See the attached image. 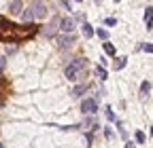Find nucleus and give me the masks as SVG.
I'll return each mask as SVG.
<instances>
[{"instance_id":"17","label":"nucleus","mask_w":153,"mask_h":148,"mask_svg":"<svg viewBox=\"0 0 153 148\" xmlns=\"http://www.w3.org/2000/svg\"><path fill=\"white\" fill-rule=\"evenodd\" d=\"M96 34H98L102 40H106V38H108V32H106L104 28H98V30H96Z\"/></svg>"},{"instance_id":"7","label":"nucleus","mask_w":153,"mask_h":148,"mask_svg":"<svg viewBox=\"0 0 153 148\" xmlns=\"http://www.w3.org/2000/svg\"><path fill=\"white\" fill-rule=\"evenodd\" d=\"M60 45H62L64 49L72 47V45H74V36H72V34H66V32H64V34L60 36Z\"/></svg>"},{"instance_id":"6","label":"nucleus","mask_w":153,"mask_h":148,"mask_svg":"<svg viewBox=\"0 0 153 148\" xmlns=\"http://www.w3.org/2000/svg\"><path fill=\"white\" fill-rule=\"evenodd\" d=\"M76 28V23H74V19L72 17H64V19L60 21V30L62 32H66V34H72V30Z\"/></svg>"},{"instance_id":"24","label":"nucleus","mask_w":153,"mask_h":148,"mask_svg":"<svg viewBox=\"0 0 153 148\" xmlns=\"http://www.w3.org/2000/svg\"><path fill=\"white\" fill-rule=\"evenodd\" d=\"M104 136H106V140H111V138H113V131H111V129H108V127L104 129Z\"/></svg>"},{"instance_id":"26","label":"nucleus","mask_w":153,"mask_h":148,"mask_svg":"<svg viewBox=\"0 0 153 148\" xmlns=\"http://www.w3.org/2000/svg\"><path fill=\"white\" fill-rule=\"evenodd\" d=\"M115 2H119V0H115Z\"/></svg>"},{"instance_id":"21","label":"nucleus","mask_w":153,"mask_h":148,"mask_svg":"<svg viewBox=\"0 0 153 148\" xmlns=\"http://www.w3.org/2000/svg\"><path fill=\"white\" fill-rule=\"evenodd\" d=\"M104 23H106V26H115V23H117V19H115V17H106Z\"/></svg>"},{"instance_id":"3","label":"nucleus","mask_w":153,"mask_h":148,"mask_svg":"<svg viewBox=\"0 0 153 148\" xmlns=\"http://www.w3.org/2000/svg\"><path fill=\"white\" fill-rule=\"evenodd\" d=\"M81 112H83V114H87V116H91V114L98 112V97L83 100V102H81Z\"/></svg>"},{"instance_id":"18","label":"nucleus","mask_w":153,"mask_h":148,"mask_svg":"<svg viewBox=\"0 0 153 148\" xmlns=\"http://www.w3.org/2000/svg\"><path fill=\"white\" fill-rule=\"evenodd\" d=\"M136 142H138V144H145V142H147V136H145L143 131H136Z\"/></svg>"},{"instance_id":"9","label":"nucleus","mask_w":153,"mask_h":148,"mask_svg":"<svg viewBox=\"0 0 153 148\" xmlns=\"http://www.w3.org/2000/svg\"><path fill=\"white\" fill-rule=\"evenodd\" d=\"M145 26H147V30H153V7H149L145 11Z\"/></svg>"},{"instance_id":"11","label":"nucleus","mask_w":153,"mask_h":148,"mask_svg":"<svg viewBox=\"0 0 153 148\" xmlns=\"http://www.w3.org/2000/svg\"><path fill=\"white\" fill-rule=\"evenodd\" d=\"M22 19H24V23H30V21L34 19V11H32V7H30V9H26V11L22 13Z\"/></svg>"},{"instance_id":"4","label":"nucleus","mask_w":153,"mask_h":148,"mask_svg":"<svg viewBox=\"0 0 153 148\" xmlns=\"http://www.w3.org/2000/svg\"><path fill=\"white\" fill-rule=\"evenodd\" d=\"M60 21H62L60 17H53V19H51V21H49V23H47V26L43 28V34L47 36V38H51V36H55V32L60 30Z\"/></svg>"},{"instance_id":"20","label":"nucleus","mask_w":153,"mask_h":148,"mask_svg":"<svg viewBox=\"0 0 153 148\" xmlns=\"http://www.w3.org/2000/svg\"><path fill=\"white\" fill-rule=\"evenodd\" d=\"M143 51H147V53H153V42H147V45H143Z\"/></svg>"},{"instance_id":"14","label":"nucleus","mask_w":153,"mask_h":148,"mask_svg":"<svg viewBox=\"0 0 153 148\" xmlns=\"http://www.w3.org/2000/svg\"><path fill=\"white\" fill-rule=\"evenodd\" d=\"M126 62H128L126 57H117V59H115V66H113V68H115V70H121V68H126Z\"/></svg>"},{"instance_id":"22","label":"nucleus","mask_w":153,"mask_h":148,"mask_svg":"<svg viewBox=\"0 0 153 148\" xmlns=\"http://www.w3.org/2000/svg\"><path fill=\"white\" fill-rule=\"evenodd\" d=\"M0 68H2V70L7 68V55H2V57H0Z\"/></svg>"},{"instance_id":"2","label":"nucleus","mask_w":153,"mask_h":148,"mask_svg":"<svg viewBox=\"0 0 153 148\" xmlns=\"http://www.w3.org/2000/svg\"><path fill=\"white\" fill-rule=\"evenodd\" d=\"M2 21L9 26V21L2 17ZM11 28V38H15V40H24V38H28V36H32L34 32H36V26L34 23H26V26H9Z\"/></svg>"},{"instance_id":"8","label":"nucleus","mask_w":153,"mask_h":148,"mask_svg":"<svg viewBox=\"0 0 153 148\" xmlns=\"http://www.w3.org/2000/svg\"><path fill=\"white\" fill-rule=\"evenodd\" d=\"M9 11H11L13 15H17V13H24V2H22V0H13V2L9 4Z\"/></svg>"},{"instance_id":"13","label":"nucleus","mask_w":153,"mask_h":148,"mask_svg":"<svg viewBox=\"0 0 153 148\" xmlns=\"http://www.w3.org/2000/svg\"><path fill=\"white\" fill-rule=\"evenodd\" d=\"M81 28H83V36H85V38H91V36H94V28L89 23H83Z\"/></svg>"},{"instance_id":"25","label":"nucleus","mask_w":153,"mask_h":148,"mask_svg":"<svg viewBox=\"0 0 153 148\" xmlns=\"http://www.w3.org/2000/svg\"><path fill=\"white\" fill-rule=\"evenodd\" d=\"M126 148H134V144L132 142H126Z\"/></svg>"},{"instance_id":"19","label":"nucleus","mask_w":153,"mask_h":148,"mask_svg":"<svg viewBox=\"0 0 153 148\" xmlns=\"http://www.w3.org/2000/svg\"><path fill=\"white\" fill-rule=\"evenodd\" d=\"M106 119H108V121H115V112H113V108H111V106L106 108Z\"/></svg>"},{"instance_id":"12","label":"nucleus","mask_w":153,"mask_h":148,"mask_svg":"<svg viewBox=\"0 0 153 148\" xmlns=\"http://www.w3.org/2000/svg\"><path fill=\"white\" fill-rule=\"evenodd\" d=\"M104 53L111 55V57H115V53H117V51H115V45L108 42V40H104Z\"/></svg>"},{"instance_id":"23","label":"nucleus","mask_w":153,"mask_h":148,"mask_svg":"<svg viewBox=\"0 0 153 148\" xmlns=\"http://www.w3.org/2000/svg\"><path fill=\"white\" fill-rule=\"evenodd\" d=\"M60 4H62L66 11H70V2H68V0H60Z\"/></svg>"},{"instance_id":"16","label":"nucleus","mask_w":153,"mask_h":148,"mask_svg":"<svg viewBox=\"0 0 153 148\" xmlns=\"http://www.w3.org/2000/svg\"><path fill=\"white\" fill-rule=\"evenodd\" d=\"M96 74H98V76H100V78H102V81H104V78H106V70H104V68H102V64H100V66H98V68H96Z\"/></svg>"},{"instance_id":"28","label":"nucleus","mask_w":153,"mask_h":148,"mask_svg":"<svg viewBox=\"0 0 153 148\" xmlns=\"http://www.w3.org/2000/svg\"><path fill=\"white\" fill-rule=\"evenodd\" d=\"M2 148H4V146H2Z\"/></svg>"},{"instance_id":"1","label":"nucleus","mask_w":153,"mask_h":148,"mask_svg":"<svg viewBox=\"0 0 153 148\" xmlns=\"http://www.w3.org/2000/svg\"><path fill=\"white\" fill-rule=\"evenodd\" d=\"M85 66H87V62H85L83 57L72 59V62L64 68V76H66L68 81H81V78L85 76Z\"/></svg>"},{"instance_id":"10","label":"nucleus","mask_w":153,"mask_h":148,"mask_svg":"<svg viewBox=\"0 0 153 148\" xmlns=\"http://www.w3.org/2000/svg\"><path fill=\"white\" fill-rule=\"evenodd\" d=\"M149 91H151V83L145 81V83L140 85V100H147V97H149Z\"/></svg>"},{"instance_id":"15","label":"nucleus","mask_w":153,"mask_h":148,"mask_svg":"<svg viewBox=\"0 0 153 148\" xmlns=\"http://www.w3.org/2000/svg\"><path fill=\"white\" fill-rule=\"evenodd\" d=\"M85 91H87V85H81V87H74V91H72V95H74V97H79L81 93H85Z\"/></svg>"},{"instance_id":"5","label":"nucleus","mask_w":153,"mask_h":148,"mask_svg":"<svg viewBox=\"0 0 153 148\" xmlns=\"http://www.w3.org/2000/svg\"><path fill=\"white\" fill-rule=\"evenodd\" d=\"M32 11H34V17L43 19V17L47 15V4H45V0H34V4H32Z\"/></svg>"},{"instance_id":"27","label":"nucleus","mask_w":153,"mask_h":148,"mask_svg":"<svg viewBox=\"0 0 153 148\" xmlns=\"http://www.w3.org/2000/svg\"><path fill=\"white\" fill-rule=\"evenodd\" d=\"M76 2H81V0H76Z\"/></svg>"}]
</instances>
